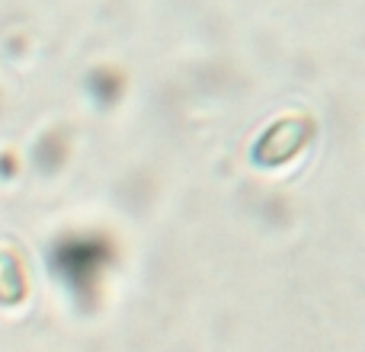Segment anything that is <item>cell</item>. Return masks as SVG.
<instances>
[{"instance_id":"1","label":"cell","mask_w":365,"mask_h":352,"mask_svg":"<svg viewBox=\"0 0 365 352\" xmlns=\"http://www.w3.org/2000/svg\"><path fill=\"white\" fill-rule=\"evenodd\" d=\"M314 135H317L314 119H308V115H285V119H279L276 125H269L259 135L257 147H253V160L259 167H282L289 160H295L311 145Z\"/></svg>"},{"instance_id":"2","label":"cell","mask_w":365,"mask_h":352,"mask_svg":"<svg viewBox=\"0 0 365 352\" xmlns=\"http://www.w3.org/2000/svg\"><path fill=\"white\" fill-rule=\"evenodd\" d=\"M26 289H29V282H26V272L19 266V259L13 253L0 250V301H10V304L23 301Z\"/></svg>"}]
</instances>
